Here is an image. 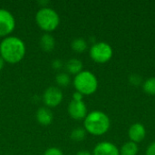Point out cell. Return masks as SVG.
Returning <instances> with one entry per match:
<instances>
[{"label":"cell","instance_id":"obj_1","mask_svg":"<svg viewBox=\"0 0 155 155\" xmlns=\"http://www.w3.org/2000/svg\"><path fill=\"white\" fill-rule=\"evenodd\" d=\"M25 50L24 41L16 36H6L0 43V56L9 64L20 62L25 54Z\"/></svg>","mask_w":155,"mask_h":155},{"label":"cell","instance_id":"obj_2","mask_svg":"<svg viewBox=\"0 0 155 155\" xmlns=\"http://www.w3.org/2000/svg\"><path fill=\"white\" fill-rule=\"evenodd\" d=\"M84 126L86 133L96 136L103 135L110 128V119L104 112L93 111L84 118Z\"/></svg>","mask_w":155,"mask_h":155},{"label":"cell","instance_id":"obj_3","mask_svg":"<svg viewBox=\"0 0 155 155\" xmlns=\"http://www.w3.org/2000/svg\"><path fill=\"white\" fill-rule=\"evenodd\" d=\"M74 85L76 92L83 95H90L96 92L98 88V80L90 71H82L74 76Z\"/></svg>","mask_w":155,"mask_h":155},{"label":"cell","instance_id":"obj_4","mask_svg":"<svg viewBox=\"0 0 155 155\" xmlns=\"http://www.w3.org/2000/svg\"><path fill=\"white\" fill-rule=\"evenodd\" d=\"M35 21L38 26L45 31L52 32L55 30L60 24V17L58 13L51 7H41L36 15Z\"/></svg>","mask_w":155,"mask_h":155},{"label":"cell","instance_id":"obj_5","mask_svg":"<svg viewBox=\"0 0 155 155\" xmlns=\"http://www.w3.org/2000/svg\"><path fill=\"white\" fill-rule=\"evenodd\" d=\"M90 57L96 63L104 64L111 60L114 54L113 47L105 42H98L90 48Z\"/></svg>","mask_w":155,"mask_h":155},{"label":"cell","instance_id":"obj_6","mask_svg":"<svg viewBox=\"0 0 155 155\" xmlns=\"http://www.w3.org/2000/svg\"><path fill=\"white\" fill-rule=\"evenodd\" d=\"M15 27L14 15L6 9L0 8V36H6L11 34Z\"/></svg>","mask_w":155,"mask_h":155},{"label":"cell","instance_id":"obj_7","mask_svg":"<svg viewBox=\"0 0 155 155\" xmlns=\"http://www.w3.org/2000/svg\"><path fill=\"white\" fill-rule=\"evenodd\" d=\"M43 100L46 106L55 107L62 103L63 93L59 87L50 86L45 91L43 94Z\"/></svg>","mask_w":155,"mask_h":155},{"label":"cell","instance_id":"obj_8","mask_svg":"<svg viewBox=\"0 0 155 155\" xmlns=\"http://www.w3.org/2000/svg\"><path fill=\"white\" fill-rule=\"evenodd\" d=\"M68 114L74 120H83L87 115V107L83 101L72 100L68 105Z\"/></svg>","mask_w":155,"mask_h":155},{"label":"cell","instance_id":"obj_9","mask_svg":"<svg viewBox=\"0 0 155 155\" xmlns=\"http://www.w3.org/2000/svg\"><path fill=\"white\" fill-rule=\"evenodd\" d=\"M93 155H120V151L113 143L101 142L94 147Z\"/></svg>","mask_w":155,"mask_h":155},{"label":"cell","instance_id":"obj_10","mask_svg":"<svg viewBox=\"0 0 155 155\" xmlns=\"http://www.w3.org/2000/svg\"><path fill=\"white\" fill-rule=\"evenodd\" d=\"M128 136L133 143H141L143 141V139L146 136V130L145 127L140 124V123H135L131 125L128 131Z\"/></svg>","mask_w":155,"mask_h":155},{"label":"cell","instance_id":"obj_11","mask_svg":"<svg viewBox=\"0 0 155 155\" xmlns=\"http://www.w3.org/2000/svg\"><path fill=\"white\" fill-rule=\"evenodd\" d=\"M53 113L47 107H40L36 112V120L37 122L44 126H47L53 122Z\"/></svg>","mask_w":155,"mask_h":155},{"label":"cell","instance_id":"obj_12","mask_svg":"<svg viewBox=\"0 0 155 155\" xmlns=\"http://www.w3.org/2000/svg\"><path fill=\"white\" fill-rule=\"evenodd\" d=\"M40 47L45 52H51L54 48L55 45V40L52 35L49 33L44 34L40 38Z\"/></svg>","mask_w":155,"mask_h":155},{"label":"cell","instance_id":"obj_13","mask_svg":"<svg viewBox=\"0 0 155 155\" xmlns=\"http://www.w3.org/2000/svg\"><path fill=\"white\" fill-rule=\"evenodd\" d=\"M65 69L71 74H78L83 71V63L77 58H71L65 63Z\"/></svg>","mask_w":155,"mask_h":155},{"label":"cell","instance_id":"obj_14","mask_svg":"<svg viewBox=\"0 0 155 155\" xmlns=\"http://www.w3.org/2000/svg\"><path fill=\"white\" fill-rule=\"evenodd\" d=\"M139 151V148L135 143L133 142H127L125 143L120 151L121 155H137Z\"/></svg>","mask_w":155,"mask_h":155},{"label":"cell","instance_id":"obj_15","mask_svg":"<svg viewBox=\"0 0 155 155\" xmlns=\"http://www.w3.org/2000/svg\"><path fill=\"white\" fill-rule=\"evenodd\" d=\"M71 47L74 52L81 54V53H84V51H86V49L88 47V44L84 38H75L72 41Z\"/></svg>","mask_w":155,"mask_h":155},{"label":"cell","instance_id":"obj_16","mask_svg":"<svg viewBox=\"0 0 155 155\" xmlns=\"http://www.w3.org/2000/svg\"><path fill=\"white\" fill-rule=\"evenodd\" d=\"M86 136V131L84 128L82 127H76L74 128L70 134V137L73 141L75 142H82L85 139Z\"/></svg>","mask_w":155,"mask_h":155},{"label":"cell","instance_id":"obj_17","mask_svg":"<svg viewBox=\"0 0 155 155\" xmlns=\"http://www.w3.org/2000/svg\"><path fill=\"white\" fill-rule=\"evenodd\" d=\"M55 82L61 87H66L71 83V78L67 73H58L55 75Z\"/></svg>","mask_w":155,"mask_h":155},{"label":"cell","instance_id":"obj_18","mask_svg":"<svg viewBox=\"0 0 155 155\" xmlns=\"http://www.w3.org/2000/svg\"><path fill=\"white\" fill-rule=\"evenodd\" d=\"M143 91L150 95H155V77L147 79L143 85Z\"/></svg>","mask_w":155,"mask_h":155},{"label":"cell","instance_id":"obj_19","mask_svg":"<svg viewBox=\"0 0 155 155\" xmlns=\"http://www.w3.org/2000/svg\"><path fill=\"white\" fill-rule=\"evenodd\" d=\"M129 82L131 84H133L134 86H139L143 82V78L141 75H139L137 74H133L129 76Z\"/></svg>","mask_w":155,"mask_h":155},{"label":"cell","instance_id":"obj_20","mask_svg":"<svg viewBox=\"0 0 155 155\" xmlns=\"http://www.w3.org/2000/svg\"><path fill=\"white\" fill-rule=\"evenodd\" d=\"M44 155H64L62 150H60L59 148H56V147H51V148H48L45 153Z\"/></svg>","mask_w":155,"mask_h":155},{"label":"cell","instance_id":"obj_21","mask_svg":"<svg viewBox=\"0 0 155 155\" xmlns=\"http://www.w3.org/2000/svg\"><path fill=\"white\" fill-rule=\"evenodd\" d=\"M63 65H64V64H63L62 60H60V59H55L52 63V67L54 70H60L63 67Z\"/></svg>","mask_w":155,"mask_h":155},{"label":"cell","instance_id":"obj_22","mask_svg":"<svg viewBox=\"0 0 155 155\" xmlns=\"http://www.w3.org/2000/svg\"><path fill=\"white\" fill-rule=\"evenodd\" d=\"M145 155H155V142H153L146 149Z\"/></svg>","mask_w":155,"mask_h":155},{"label":"cell","instance_id":"obj_23","mask_svg":"<svg viewBox=\"0 0 155 155\" xmlns=\"http://www.w3.org/2000/svg\"><path fill=\"white\" fill-rule=\"evenodd\" d=\"M83 94H80L79 92H75L74 94H73V100L74 101H83Z\"/></svg>","mask_w":155,"mask_h":155},{"label":"cell","instance_id":"obj_24","mask_svg":"<svg viewBox=\"0 0 155 155\" xmlns=\"http://www.w3.org/2000/svg\"><path fill=\"white\" fill-rule=\"evenodd\" d=\"M75 155H93L89 151H86V150H82V151H79Z\"/></svg>","mask_w":155,"mask_h":155},{"label":"cell","instance_id":"obj_25","mask_svg":"<svg viewBox=\"0 0 155 155\" xmlns=\"http://www.w3.org/2000/svg\"><path fill=\"white\" fill-rule=\"evenodd\" d=\"M38 3L42 5V7H46V5L49 4V1H47V0H44V1L41 0V1H39Z\"/></svg>","mask_w":155,"mask_h":155},{"label":"cell","instance_id":"obj_26","mask_svg":"<svg viewBox=\"0 0 155 155\" xmlns=\"http://www.w3.org/2000/svg\"><path fill=\"white\" fill-rule=\"evenodd\" d=\"M4 65H5V61H4V59L0 56V71L4 68Z\"/></svg>","mask_w":155,"mask_h":155}]
</instances>
